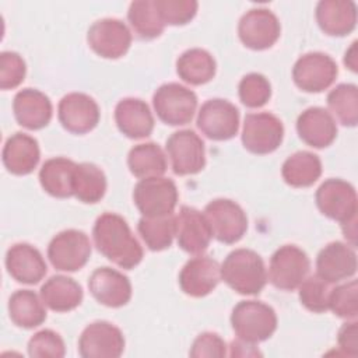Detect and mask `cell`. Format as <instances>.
I'll use <instances>...</instances> for the list:
<instances>
[{"label":"cell","mask_w":358,"mask_h":358,"mask_svg":"<svg viewBox=\"0 0 358 358\" xmlns=\"http://www.w3.org/2000/svg\"><path fill=\"white\" fill-rule=\"evenodd\" d=\"M213 236L227 245L242 239L248 231V217L243 208L229 199H214L204 207Z\"/></svg>","instance_id":"obj_9"},{"label":"cell","mask_w":358,"mask_h":358,"mask_svg":"<svg viewBox=\"0 0 358 358\" xmlns=\"http://www.w3.org/2000/svg\"><path fill=\"white\" fill-rule=\"evenodd\" d=\"M64 354V341L60 334L53 330H41L28 341V355L32 358H62Z\"/></svg>","instance_id":"obj_42"},{"label":"cell","mask_w":358,"mask_h":358,"mask_svg":"<svg viewBox=\"0 0 358 358\" xmlns=\"http://www.w3.org/2000/svg\"><path fill=\"white\" fill-rule=\"evenodd\" d=\"M284 138L282 122L270 112L248 113L243 120L242 144L257 155H264L275 151Z\"/></svg>","instance_id":"obj_10"},{"label":"cell","mask_w":358,"mask_h":358,"mask_svg":"<svg viewBox=\"0 0 358 358\" xmlns=\"http://www.w3.org/2000/svg\"><path fill=\"white\" fill-rule=\"evenodd\" d=\"M217 63L210 52L201 48L185 50L176 60L178 76L190 85H203L215 76Z\"/></svg>","instance_id":"obj_30"},{"label":"cell","mask_w":358,"mask_h":358,"mask_svg":"<svg viewBox=\"0 0 358 358\" xmlns=\"http://www.w3.org/2000/svg\"><path fill=\"white\" fill-rule=\"evenodd\" d=\"M1 158L6 169L10 173L18 176L28 175L39 164V144L32 136L17 131L6 140Z\"/></svg>","instance_id":"obj_26"},{"label":"cell","mask_w":358,"mask_h":358,"mask_svg":"<svg viewBox=\"0 0 358 358\" xmlns=\"http://www.w3.org/2000/svg\"><path fill=\"white\" fill-rule=\"evenodd\" d=\"M299 288V301L301 303L313 313H323L329 309V295L330 284L322 280L319 275L306 277Z\"/></svg>","instance_id":"obj_40"},{"label":"cell","mask_w":358,"mask_h":358,"mask_svg":"<svg viewBox=\"0 0 358 358\" xmlns=\"http://www.w3.org/2000/svg\"><path fill=\"white\" fill-rule=\"evenodd\" d=\"M57 117L67 131L85 134L96 127L101 112L92 96L84 92H70L60 99Z\"/></svg>","instance_id":"obj_17"},{"label":"cell","mask_w":358,"mask_h":358,"mask_svg":"<svg viewBox=\"0 0 358 358\" xmlns=\"http://www.w3.org/2000/svg\"><path fill=\"white\" fill-rule=\"evenodd\" d=\"M92 238L98 252L120 268L131 270L143 260L140 242L119 214H101L94 224Z\"/></svg>","instance_id":"obj_1"},{"label":"cell","mask_w":358,"mask_h":358,"mask_svg":"<svg viewBox=\"0 0 358 358\" xmlns=\"http://www.w3.org/2000/svg\"><path fill=\"white\" fill-rule=\"evenodd\" d=\"M337 343L343 354L350 357L358 355V323L355 320H350L340 327Z\"/></svg>","instance_id":"obj_45"},{"label":"cell","mask_w":358,"mask_h":358,"mask_svg":"<svg viewBox=\"0 0 358 358\" xmlns=\"http://www.w3.org/2000/svg\"><path fill=\"white\" fill-rule=\"evenodd\" d=\"M91 295L108 308L124 306L131 298V282L123 273L110 267H98L88 278Z\"/></svg>","instance_id":"obj_21"},{"label":"cell","mask_w":358,"mask_h":358,"mask_svg":"<svg viewBox=\"0 0 358 358\" xmlns=\"http://www.w3.org/2000/svg\"><path fill=\"white\" fill-rule=\"evenodd\" d=\"M296 131L305 144L313 148H324L336 140L337 124L329 110L320 106H310L298 116Z\"/></svg>","instance_id":"obj_24"},{"label":"cell","mask_w":358,"mask_h":358,"mask_svg":"<svg viewBox=\"0 0 358 358\" xmlns=\"http://www.w3.org/2000/svg\"><path fill=\"white\" fill-rule=\"evenodd\" d=\"M175 236L182 250L190 255H201L208 249L213 232L204 213L194 207L182 206L175 215Z\"/></svg>","instance_id":"obj_18"},{"label":"cell","mask_w":358,"mask_h":358,"mask_svg":"<svg viewBox=\"0 0 358 358\" xmlns=\"http://www.w3.org/2000/svg\"><path fill=\"white\" fill-rule=\"evenodd\" d=\"M316 206L330 220L347 224L357 220V192L347 180L331 178L324 180L316 190Z\"/></svg>","instance_id":"obj_7"},{"label":"cell","mask_w":358,"mask_h":358,"mask_svg":"<svg viewBox=\"0 0 358 358\" xmlns=\"http://www.w3.org/2000/svg\"><path fill=\"white\" fill-rule=\"evenodd\" d=\"M154 6L165 25L187 24L199 8V3L194 0H154Z\"/></svg>","instance_id":"obj_41"},{"label":"cell","mask_w":358,"mask_h":358,"mask_svg":"<svg viewBox=\"0 0 358 358\" xmlns=\"http://www.w3.org/2000/svg\"><path fill=\"white\" fill-rule=\"evenodd\" d=\"M11 322L22 329H34L46 320V309L42 298L31 289H18L8 299Z\"/></svg>","instance_id":"obj_31"},{"label":"cell","mask_w":358,"mask_h":358,"mask_svg":"<svg viewBox=\"0 0 358 358\" xmlns=\"http://www.w3.org/2000/svg\"><path fill=\"white\" fill-rule=\"evenodd\" d=\"M281 25L277 15L264 7H256L246 11L238 24L241 42L253 50L271 48L280 38Z\"/></svg>","instance_id":"obj_14"},{"label":"cell","mask_w":358,"mask_h":358,"mask_svg":"<svg viewBox=\"0 0 358 358\" xmlns=\"http://www.w3.org/2000/svg\"><path fill=\"white\" fill-rule=\"evenodd\" d=\"M329 309L345 320H355L358 316V282L351 280L330 291Z\"/></svg>","instance_id":"obj_38"},{"label":"cell","mask_w":358,"mask_h":358,"mask_svg":"<svg viewBox=\"0 0 358 358\" xmlns=\"http://www.w3.org/2000/svg\"><path fill=\"white\" fill-rule=\"evenodd\" d=\"M91 256V242L80 229H64L56 234L48 245L50 264L59 271H77Z\"/></svg>","instance_id":"obj_8"},{"label":"cell","mask_w":358,"mask_h":358,"mask_svg":"<svg viewBox=\"0 0 358 358\" xmlns=\"http://www.w3.org/2000/svg\"><path fill=\"white\" fill-rule=\"evenodd\" d=\"M281 175L292 187H309L322 175V161L310 151H298L284 161Z\"/></svg>","instance_id":"obj_32"},{"label":"cell","mask_w":358,"mask_h":358,"mask_svg":"<svg viewBox=\"0 0 358 358\" xmlns=\"http://www.w3.org/2000/svg\"><path fill=\"white\" fill-rule=\"evenodd\" d=\"M115 122L120 133L133 140L148 137L154 130L150 106L140 98H123L115 108Z\"/></svg>","instance_id":"obj_25"},{"label":"cell","mask_w":358,"mask_h":358,"mask_svg":"<svg viewBox=\"0 0 358 358\" xmlns=\"http://www.w3.org/2000/svg\"><path fill=\"white\" fill-rule=\"evenodd\" d=\"M338 69L336 62L323 52L302 55L292 67L295 85L305 92H322L336 80Z\"/></svg>","instance_id":"obj_13"},{"label":"cell","mask_w":358,"mask_h":358,"mask_svg":"<svg viewBox=\"0 0 358 358\" xmlns=\"http://www.w3.org/2000/svg\"><path fill=\"white\" fill-rule=\"evenodd\" d=\"M123 351L122 330L105 320L90 323L78 338V352L83 358H117Z\"/></svg>","instance_id":"obj_16"},{"label":"cell","mask_w":358,"mask_h":358,"mask_svg":"<svg viewBox=\"0 0 358 358\" xmlns=\"http://www.w3.org/2000/svg\"><path fill=\"white\" fill-rule=\"evenodd\" d=\"M357 273V253L351 245L330 242L316 257V275L329 284L351 278Z\"/></svg>","instance_id":"obj_19"},{"label":"cell","mask_w":358,"mask_h":358,"mask_svg":"<svg viewBox=\"0 0 358 358\" xmlns=\"http://www.w3.org/2000/svg\"><path fill=\"white\" fill-rule=\"evenodd\" d=\"M81 285L67 275H52L41 287V298L49 309L55 312H69L76 309L83 301Z\"/></svg>","instance_id":"obj_29"},{"label":"cell","mask_w":358,"mask_h":358,"mask_svg":"<svg viewBox=\"0 0 358 358\" xmlns=\"http://www.w3.org/2000/svg\"><path fill=\"white\" fill-rule=\"evenodd\" d=\"M327 106L343 126L358 123V88L355 84H338L327 94Z\"/></svg>","instance_id":"obj_37"},{"label":"cell","mask_w":358,"mask_h":358,"mask_svg":"<svg viewBox=\"0 0 358 358\" xmlns=\"http://www.w3.org/2000/svg\"><path fill=\"white\" fill-rule=\"evenodd\" d=\"M27 64L21 55L11 50L0 53V88H17L25 78Z\"/></svg>","instance_id":"obj_43"},{"label":"cell","mask_w":358,"mask_h":358,"mask_svg":"<svg viewBox=\"0 0 358 358\" xmlns=\"http://www.w3.org/2000/svg\"><path fill=\"white\" fill-rule=\"evenodd\" d=\"M178 187L175 182L164 176L144 178L133 190V201L143 217H165L175 211L178 204Z\"/></svg>","instance_id":"obj_4"},{"label":"cell","mask_w":358,"mask_h":358,"mask_svg":"<svg viewBox=\"0 0 358 358\" xmlns=\"http://www.w3.org/2000/svg\"><path fill=\"white\" fill-rule=\"evenodd\" d=\"M13 112L20 126L28 130H39L49 124L53 108L46 94L35 88H24L13 99Z\"/></svg>","instance_id":"obj_23"},{"label":"cell","mask_w":358,"mask_h":358,"mask_svg":"<svg viewBox=\"0 0 358 358\" xmlns=\"http://www.w3.org/2000/svg\"><path fill=\"white\" fill-rule=\"evenodd\" d=\"M190 357L203 358V357H225L227 355V344L225 341L217 334L211 331H204L199 334L189 351Z\"/></svg>","instance_id":"obj_44"},{"label":"cell","mask_w":358,"mask_h":358,"mask_svg":"<svg viewBox=\"0 0 358 358\" xmlns=\"http://www.w3.org/2000/svg\"><path fill=\"white\" fill-rule=\"evenodd\" d=\"M231 357H256V355H262L256 348L255 344L246 343L243 340H234L231 343Z\"/></svg>","instance_id":"obj_46"},{"label":"cell","mask_w":358,"mask_h":358,"mask_svg":"<svg viewBox=\"0 0 358 358\" xmlns=\"http://www.w3.org/2000/svg\"><path fill=\"white\" fill-rule=\"evenodd\" d=\"M127 20L136 36L144 41L158 38L165 28L154 6V0L131 1L127 11Z\"/></svg>","instance_id":"obj_35"},{"label":"cell","mask_w":358,"mask_h":358,"mask_svg":"<svg viewBox=\"0 0 358 358\" xmlns=\"http://www.w3.org/2000/svg\"><path fill=\"white\" fill-rule=\"evenodd\" d=\"M127 166L130 172L140 179L162 176L168 164L164 150L155 143H143L134 145L127 155Z\"/></svg>","instance_id":"obj_33"},{"label":"cell","mask_w":358,"mask_h":358,"mask_svg":"<svg viewBox=\"0 0 358 358\" xmlns=\"http://www.w3.org/2000/svg\"><path fill=\"white\" fill-rule=\"evenodd\" d=\"M138 234L145 246L152 252H161L168 249L176 235L175 215L165 217H141L137 224Z\"/></svg>","instance_id":"obj_36"},{"label":"cell","mask_w":358,"mask_h":358,"mask_svg":"<svg viewBox=\"0 0 358 358\" xmlns=\"http://www.w3.org/2000/svg\"><path fill=\"white\" fill-rule=\"evenodd\" d=\"M7 273L21 284H38L48 273L42 253L29 243L20 242L8 248L6 253Z\"/></svg>","instance_id":"obj_22"},{"label":"cell","mask_w":358,"mask_h":358,"mask_svg":"<svg viewBox=\"0 0 358 358\" xmlns=\"http://www.w3.org/2000/svg\"><path fill=\"white\" fill-rule=\"evenodd\" d=\"M221 280V266L210 256H196L186 262L179 273L180 289L193 298H201L215 289Z\"/></svg>","instance_id":"obj_20"},{"label":"cell","mask_w":358,"mask_h":358,"mask_svg":"<svg viewBox=\"0 0 358 358\" xmlns=\"http://www.w3.org/2000/svg\"><path fill=\"white\" fill-rule=\"evenodd\" d=\"M315 14L320 29L331 36L348 35L357 25V4L351 0H320Z\"/></svg>","instance_id":"obj_27"},{"label":"cell","mask_w":358,"mask_h":358,"mask_svg":"<svg viewBox=\"0 0 358 358\" xmlns=\"http://www.w3.org/2000/svg\"><path fill=\"white\" fill-rule=\"evenodd\" d=\"M77 164L64 157L49 158L39 171V183L42 189L57 199L73 196L74 171Z\"/></svg>","instance_id":"obj_28"},{"label":"cell","mask_w":358,"mask_h":358,"mask_svg":"<svg viewBox=\"0 0 358 358\" xmlns=\"http://www.w3.org/2000/svg\"><path fill=\"white\" fill-rule=\"evenodd\" d=\"M221 280L241 295H257L267 282V270L259 253L241 248L224 259Z\"/></svg>","instance_id":"obj_2"},{"label":"cell","mask_w":358,"mask_h":358,"mask_svg":"<svg viewBox=\"0 0 358 358\" xmlns=\"http://www.w3.org/2000/svg\"><path fill=\"white\" fill-rule=\"evenodd\" d=\"M165 148L172 171L179 176L199 173L206 166L204 141L190 129L172 133L166 140Z\"/></svg>","instance_id":"obj_11"},{"label":"cell","mask_w":358,"mask_h":358,"mask_svg":"<svg viewBox=\"0 0 358 358\" xmlns=\"http://www.w3.org/2000/svg\"><path fill=\"white\" fill-rule=\"evenodd\" d=\"M344 64L352 71H357V66H358V60H357V41H354L350 46V49H347L345 55H344Z\"/></svg>","instance_id":"obj_47"},{"label":"cell","mask_w":358,"mask_h":358,"mask_svg":"<svg viewBox=\"0 0 358 358\" xmlns=\"http://www.w3.org/2000/svg\"><path fill=\"white\" fill-rule=\"evenodd\" d=\"M310 260L296 245L280 246L270 259L267 278L282 291H294L308 277Z\"/></svg>","instance_id":"obj_6"},{"label":"cell","mask_w":358,"mask_h":358,"mask_svg":"<svg viewBox=\"0 0 358 358\" xmlns=\"http://www.w3.org/2000/svg\"><path fill=\"white\" fill-rule=\"evenodd\" d=\"M231 324L239 340L257 344L274 334L277 315L270 305L262 301H241L232 309Z\"/></svg>","instance_id":"obj_3"},{"label":"cell","mask_w":358,"mask_h":358,"mask_svg":"<svg viewBox=\"0 0 358 358\" xmlns=\"http://www.w3.org/2000/svg\"><path fill=\"white\" fill-rule=\"evenodd\" d=\"M238 94L245 106L262 108L271 96V84L263 74L249 73L239 81Z\"/></svg>","instance_id":"obj_39"},{"label":"cell","mask_w":358,"mask_h":358,"mask_svg":"<svg viewBox=\"0 0 358 358\" xmlns=\"http://www.w3.org/2000/svg\"><path fill=\"white\" fill-rule=\"evenodd\" d=\"M87 42L98 56L119 59L130 49L131 32L129 27L117 18H101L90 27Z\"/></svg>","instance_id":"obj_15"},{"label":"cell","mask_w":358,"mask_h":358,"mask_svg":"<svg viewBox=\"0 0 358 358\" xmlns=\"http://www.w3.org/2000/svg\"><path fill=\"white\" fill-rule=\"evenodd\" d=\"M152 105L159 120L169 126H183L196 113L197 95L179 83H168L155 90Z\"/></svg>","instance_id":"obj_5"},{"label":"cell","mask_w":358,"mask_h":358,"mask_svg":"<svg viewBox=\"0 0 358 358\" xmlns=\"http://www.w3.org/2000/svg\"><path fill=\"white\" fill-rule=\"evenodd\" d=\"M196 123L199 130L210 140L225 141L238 134L239 110L227 99H208L201 105Z\"/></svg>","instance_id":"obj_12"},{"label":"cell","mask_w":358,"mask_h":358,"mask_svg":"<svg viewBox=\"0 0 358 358\" xmlns=\"http://www.w3.org/2000/svg\"><path fill=\"white\" fill-rule=\"evenodd\" d=\"M106 192V176L103 171L91 162L77 164L74 171L73 196L85 204L101 201Z\"/></svg>","instance_id":"obj_34"}]
</instances>
